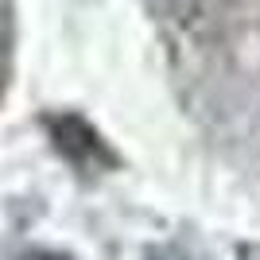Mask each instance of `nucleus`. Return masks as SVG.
I'll use <instances>...</instances> for the list:
<instances>
[{
  "label": "nucleus",
  "instance_id": "1",
  "mask_svg": "<svg viewBox=\"0 0 260 260\" xmlns=\"http://www.w3.org/2000/svg\"><path fill=\"white\" fill-rule=\"evenodd\" d=\"M51 128H54V144L62 148V155L74 159L82 171H109L117 163V155L109 152V144L82 117H54Z\"/></svg>",
  "mask_w": 260,
  "mask_h": 260
},
{
  "label": "nucleus",
  "instance_id": "2",
  "mask_svg": "<svg viewBox=\"0 0 260 260\" xmlns=\"http://www.w3.org/2000/svg\"><path fill=\"white\" fill-rule=\"evenodd\" d=\"M8 51H12V23H8V4L0 0V89H4V74H8Z\"/></svg>",
  "mask_w": 260,
  "mask_h": 260
},
{
  "label": "nucleus",
  "instance_id": "3",
  "mask_svg": "<svg viewBox=\"0 0 260 260\" xmlns=\"http://www.w3.org/2000/svg\"><path fill=\"white\" fill-rule=\"evenodd\" d=\"M140 260H186L179 249H167V245H152V249H144Z\"/></svg>",
  "mask_w": 260,
  "mask_h": 260
},
{
  "label": "nucleus",
  "instance_id": "4",
  "mask_svg": "<svg viewBox=\"0 0 260 260\" xmlns=\"http://www.w3.org/2000/svg\"><path fill=\"white\" fill-rule=\"evenodd\" d=\"M237 260H260V241H241L237 245Z\"/></svg>",
  "mask_w": 260,
  "mask_h": 260
}]
</instances>
